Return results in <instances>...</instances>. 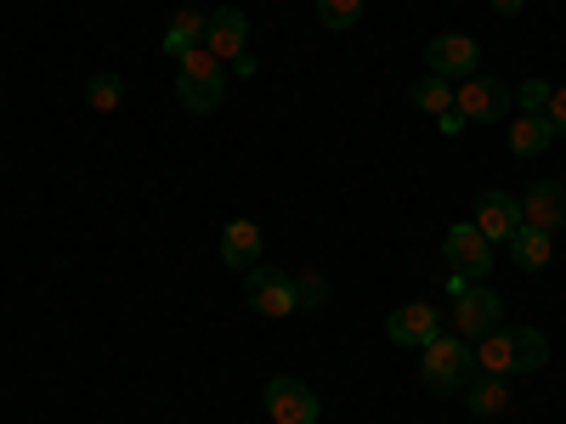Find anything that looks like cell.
<instances>
[{
    "instance_id": "d4e9b609",
    "label": "cell",
    "mask_w": 566,
    "mask_h": 424,
    "mask_svg": "<svg viewBox=\"0 0 566 424\" xmlns=\"http://www.w3.org/2000/svg\"><path fill=\"white\" fill-rule=\"evenodd\" d=\"M437 125H442V136H459V130H464V114L448 108V114H437Z\"/></svg>"
},
{
    "instance_id": "7c38bea8",
    "label": "cell",
    "mask_w": 566,
    "mask_h": 424,
    "mask_svg": "<svg viewBox=\"0 0 566 424\" xmlns=\"http://www.w3.org/2000/svg\"><path fill=\"white\" fill-rule=\"evenodd\" d=\"M515 204H522V226L560 232L566 226V181H533Z\"/></svg>"
},
{
    "instance_id": "d6986e66",
    "label": "cell",
    "mask_w": 566,
    "mask_h": 424,
    "mask_svg": "<svg viewBox=\"0 0 566 424\" xmlns=\"http://www.w3.org/2000/svg\"><path fill=\"white\" fill-rule=\"evenodd\" d=\"M408 97H413V108H424V114H448L453 108V80H413V91H408Z\"/></svg>"
},
{
    "instance_id": "ffe728a7",
    "label": "cell",
    "mask_w": 566,
    "mask_h": 424,
    "mask_svg": "<svg viewBox=\"0 0 566 424\" xmlns=\"http://www.w3.org/2000/svg\"><path fill=\"white\" fill-rule=\"evenodd\" d=\"M357 18H363V0H317V23H323L328 34L357 29Z\"/></svg>"
},
{
    "instance_id": "9c48e42d",
    "label": "cell",
    "mask_w": 566,
    "mask_h": 424,
    "mask_svg": "<svg viewBox=\"0 0 566 424\" xmlns=\"http://www.w3.org/2000/svg\"><path fill=\"white\" fill-rule=\"evenodd\" d=\"M266 413H272V424H317L323 418V402L312 396L306 380L277 373V380H266Z\"/></svg>"
},
{
    "instance_id": "5bb4252c",
    "label": "cell",
    "mask_w": 566,
    "mask_h": 424,
    "mask_svg": "<svg viewBox=\"0 0 566 424\" xmlns=\"http://www.w3.org/2000/svg\"><path fill=\"white\" fill-rule=\"evenodd\" d=\"M221 261H227L232 272L261 266V226H255V221H227V232H221Z\"/></svg>"
},
{
    "instance_id": "ac0fdd59",
    "label": "cell",
    "mask_w": 566,
    "mask_h": 424,
    "mask_svg": "<svg viewBox=\"0 0 566 424\" xmlns=\"http://www.w3.org/2000/svg\"><path fill=\"white\" fill-rule=\"evenodd\" d=\"M193 45H205V12L181 7V12L170 18V29H165V52L181 57V52H193Z\"/></svg>"
},
{
    "instance_id": "603a6c76",
    "label": "cell",
    "mask_w": 566,
    "mask_h": 424,
    "mask_svg": "<svg viewBox=\"0 0 566 424\" xmlns=\"http://www.w3.org/2000/svg\"><path fill=\"white\" fill-rule=\"evenodd\" d=\"M515 103H522V114H544L549 108V85L544 80H527L522 91H515Z\"/></svg>"
},
{
    "instance_id": "9a60e30c",
    "label": "cell",
    "mask_w": 566,
    "mask_h": 424,
    "mask_svg": "<svg viewBox=\"0 0 566 424\" xmlns=\"http://www.w3.org/2000/svg\"><path fill=\"white\" fill-rule=\"evenodd\" d=\"M549 141H555V125L544 114H515L510 119V153L515 159H538Z\"/></svg>"
},
{
    "instance_id": "3957f363",
    "label": "cell",
    "mask_w": 566,
    "mask_h": 424,
    "mask_svg": "<svg viewBox=\"0 0 566 424\" xmlns=\"http://www.w3.org/2000/svg\"><path fill=\"white\" fill-rule=\"evenodd\" d=\"M176 103L187 114H216L227 103V74H221V57H210L205 45L176 57Z\"/></svg>"
},
{
    "instance_id": "ba28073f",
    "label": "cell",
    "mask_w": 566,
    "mask_h": 424,
    "mask_svg": "<svg viewBox=\"0 0 566 424\" xmlns=\"http://www.w3.org/2000/svg\"><path fill=\"white\" fill-rule=\"evenodd\" d=\"M244 300L261 317H290L295 311V277L283 266H250L244 272Z\"/></svg>"
},
{
    "instance_id": "52a82bcc",
    "label": "cell",
    "mask_w": 566,
    "mask_h": 424,
    "mask_svg": "<svg viewBox=\"0 0 566 424\" xmlns=\"http://www.w3.org/2000/svg\"><path fill=\"white\" fill-rule=\"evenodd\" d=\"M453 108L464 119H482V125H499L510 119V85L504 80H482V74H470L453 85Z\"/></svg>"
},
{
    "instance_id": "4fadbf2b",
    "label": "cell",
    "mask_w": 566,
    "mask_h": 424,
    "mask_svg": "<svg viewBox=\"0 0 566 424\" xmlns=\"http://www.w3.org/2000/svg\"><path fill=\"white\" fill-rule=\"evenodd\" d=\"M386 335H391L397 346L419 351V346H431V340L442 335V317H437V306H424V300H408V306H397V311L386 317Z\"/></svg>"
},
{
    "instance_id": "8fae6325",
    "label": "cell",
    "mask_w": 566,
    "mask_h": 424,
    "mask_svg": "<svg viewBox=\"0 0 566 424\" xmlns=\"http://www.w3.org/2000/svg\"><path fill=\"white\" fill-rule=\"evenodd\" d=\"M470 221H476V232L488 244H510L515 232H522V204H515L510 193H499V187H488V193L476 199V215H470Z\"/></svg>"
},
{
    "instance_id": "5b68a950",
    "label": "cell",
    "mask_w": 566,
    "mask_h": 424,
    "mask_svg": "<svg viewBox=\"0 0 566 424\" xmlns=\"http://www.w3.org/2000/svg\"><path fill=\"white\" fill-rule=\"evenodd\" d=\"M442 261H448L464 283H476V277L493 272V244L476 232V221H459V226H448V239H442Z\"/></svg>"
},
{
    "instance_id": "cb8c5ba5",
    "label": "cell",
    "mask_w": 566,
    "mask_h": 424,
    "mask_svg": "<svg viewBox=\"0 0 566 424\" xmlns=\"http://www.w3.org/2000/svg\"><path fill=\"white\" fill-rule=\"evenodd\" d=\"M544 119L555 125V136H566V85H560V91H549V108H544Z\"/></svg>"
},
{
    "instance_id": "6da1fadb",
    "label": "cell",
    "mask_w": 566,
    "mask_h": 424,
    "mask_svg": "<svg viewBox=\"0 0 566 424\" xmlns=\"http://www.w3.org/2000/svg\"><path fill=\"white\" fill-rule=\"evenodd\" d=\"M476 362H482V373H538L549 362V340H544V328L499 322L488 340H476Z\"/></svg>"
},
{
    "instance_id": "30bf717a",
    "label": "cell",
    "mask_w": 566,
    "mask_h": 424,
    "mask_svg": "<svg viewBox=\"0 0 566 424\" xmlns=\"http://www.w3.org/2000/svg\"><path fill=\"white\" fill-rule=\"evenodd\" d=\"M244 45H250V18L239 7H216L205 12V52L221 57V63H239L244 57Z\"/></svg>"
},
{
    "instance_id": "277c9868",
    "label": "cell",
    "mask_w": 566,
    "mask_h": 424,
    "mask_svg": "<svg viewBox=\"0 0 566 424\" xmlns=\"http://www.w3.org/2000/svg\"><path fill=\"white\" fill-rule=\"evenodd\" d=\"M499 322H504V300L488 289V283H464V289L453 295V328L464 340H488Z\"/></svg>"
},
{
    "instance_id": "7a4b0ae2",
    "label": "cell",
    "mask_w": 566,
    "mask_h": 424,
    "mask_svg": "<svg viewBox=\"0 0 566 424\" xmlns=\"http://www.w3.org/2000/svg\"><path fill=\"white\" fill-rule=\"evenodd\" d=\"M470 368H476V351L464 335H437L431 346H419V385L431 396H459Z\"/></svg>"
},
{
    "instance_id": "e0dca14e",
    "label": "cell",
    "mask_w": 566,
    "mask_h": 424,
    "mask_svg": "<svg viewBox=\"0 0 566 424\" xmlns=\"http://www.w3.org/2000/svg\"><path fill=\"white\" fill-rule=\"evenodd\" d=\"M549 250H555V232H538V226H522V232L510 239V261L522 266V272L549 266Z\"/></svg>"
},
{
    "instance_id": "484cf974",
    "label": "cell",
    "mask_w": 566,
    "mask_h": 424,
    "mask_svg": "<svg viewBox=\"0 0 566 424\" xmlns=\"http://www.w3.org/2000/svg\"><path fill=\"white\" fill-rule=\"evenodd\" d=\"M493 12L499 18H515V12H522V0H493Z\"/></svg>"
},
{
    "instance_id": "2e32d148",
    "label": "cell",
    "mask_w": 566,
    "mask_h": 424,
    "mask_svg": "<svg viewBox=\"0 0 566 424\" xmlns=\"http://www.w3.org/2000/svg\"><path fill=\"white\" fill-rule=\"evenodd\" d=\"M464 407L476 418H499L510 407V385L504 373H482V380H464Z\"/></svg>"
},
{
    "instance_id": "8992f818",
    "label": "cell",
    "mask_w": 566,
    "mask_h": 424,
    "mask_svg": "<svg viewBox=\"0 0 566 424\" xmlns=\"http://www.w3.org/2000/svg\"><path fill=\"white\" fill-rule=\"evenodd\" d=\"M424 68H431L437 80H470L482 68V45L470 40V34H437V40H424Z\"/></svg>"
},
{
    "instance_id": "44dd1931",
    "label": "cell",
    "mask_w": 566,
    "mask_h": 424,
    "mask_svg": "<svg viewBox=\"0 0 566 424\" xmlns=\"http://www.w3.org/2000/svg\"><path fill=\"white\" fill-rule=\"evenodd\" d=\"M119 97H125L119 74H91V80H85V103L97 108V114H114V108H119Z\"/></svg>"
},
{
    "instance_id": "7402d4cb",
    "label": "cell",
    "mask_w": 566,
    "mask_h": 424,
    "mask_svg": "<svg viewBox=\"0 0 566 424\" xmlns=\"http://www.w3.org/2000/svg\"><path fill=\"white\" fill-rule=\"evenodd\" d=\"M328 306V277L323 272H301L295 277V311H323Z\"/></svg>"
}]
</instances>
